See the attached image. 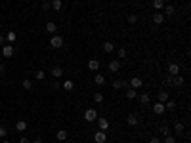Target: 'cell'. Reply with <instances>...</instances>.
<instances>
[{"instance_id":"obj_38","label":"cell","mask_w":191,"mask_h":143,"mask_svg":"<svg viewBox=\"0 0 191 143\" xmlns=\"http://www.w3.org/2000/svg\"><path fill=\"white\" fill-rule=\"evenodd\" d=\"M161 134H162V135H168V134H170V130H168V126H162V128H161Z\"/></svg>"},{"instance_id":"obj_44","label":"cell","mask_w":191,"mask_h":143,"mask_svg":"<svg viewBox=\"0 0 191 143\" xmlns=\"http://www.w3.org/2000/svg\"><path fill=\"white\" fill-rule=\"evenodd\" d=\"M2 143H10V141H8V139H4V141H2Z\"/></svg>"},{"instance_id":"obj_35","label":"cell","mask_w":191,"mask_h":143,"mask_svg":"<svg viewBox=\"0 0 191 143\" xmlns=\"http://www.w3.org/2000/svg\"><path fill=\"white\" fill-rule=\"evenodd\" d=\"M52 8V2L50 0H44V2H42V10H50Z\"/></svg>"},{"instance_id":"obj_9","label":"cell","mask_w":191,"mask_h":143,"mask_svg":"<svg viewBox=\"0 0 191 143\" xmlns=\"http://www.w3.org/2000/svg\"><path fill=\"white\" fill-rule=\"evenodd\" d=\"M109 73H118V69H121V61L118 59H113V61H109Z\"/></svg>"},{"instance_id":"obj_42","label":"cell","mask_w":191,"mask_h":143,"mask_svg":"<svg viewBox=\"0 0 191 143\" xmlns=\"http://www.w3.org/2000/svg\"><path fill=\"white\" fill-rule=\"evenodd\" d=\"M4 71H6V65H4V63H0V75H4Z\"/></svg>"},{"instance_id":"obj_17","label":"cell","mask_w":191,"mask_h":143,"mask_svg":"<svg viewBox=\"0 0 191 143\" xmlns=\"http://www.w3.org/2000/svg\"><path fill=\"white\" fill-rule=\"evenodd\" d=\"M94 82H96L97 86H103V84H105V76H103L101 73H96V76H94Z\"/></svg>"},{"instance_id":"obj_7","label":"cell","mask_w":191,"mask_h":143,"mask_svg":"<svg viewBox=\"0 0 191 143\" xmlns=\"http://www.w3.org/2000/svg\"><path fill=\"white\" fill-rule=\"evenodd\" d=\"M128 84H130V88H134V90H138V88H141L143 86V80H141L140 76H134L132 80H128Z\"/></svg>"},{"instance_id":"obj_12","label":"cell","mask_w":191,"mask_h":143,"mask_svg":"<svg viewBox=\"0 0 191 143\" xmlns=\"http://www.w3.org/2000/svg\"><path fill=\"white\" fill-rule=\"evenodd\" d=\"M46 31L50 34H58V25H55L54 21H48V23H46Z\"/></svg>"},{"instance_id":"obj_45","label":"cell","mask_w":191,"mask_h":143,"mask_svg":"<svg viewBox=\"0 0 191 143\" xmlns=\"http://www.w3.org/2000/svg\"><path fill=\"white\" fill-rule=\"evenodd\" d=\"M50 2H52V0H50Z\"/></svg>"},{"instance_id":"obj_31","label":"cell","mask_w":191,"mask_h":143,"mask_svg":"<svg viewBox=\"0 0 191 143\" xmlns=\"http://www.w3.org/2000/svg\"><path fill=\"white\" fill-rule=\"evenodd\" d=\"M128 23H138V16H136V13H130V16H128Z\"/></svg>"},{"instance_id":"obj_36","label":"cell","mask_w":191,"mask_h":143,"mask_svg":"<svg viewBox=\"0 0 191 143\" xmlns=\"http://www.w3.org/2000/svg\"><path fill=\"white\" fill-rule=\"evenodd\" d=\"M111 86H113V88H115V90H121V88H122L121 80H113V84H111Z\"/></svg>"},{"instance_id":"obj_22","label":"cell","mask_w":191,"mask_h":143,"mask_svg":"<svg viewBox=\"0 0 191 143\" xmlns=\"http://www.w3.org/2000/svg\"><path fill=\"white\" fill-rule=\"evenodd\" d=\"M55 135H58V139H59V141H65L69 134H67V130H63V128H61V130H58V134H55Z\"/></svg>"},{"instance_id":"obj_41","label":"cell","mask_w":191,"mask_h":143,"mask_svg":"<svg viewBox=\"0 0 191 143\" xmlns=\"http://www.w3.org/2000/svg\"><path fill=\"white\" fill-rule=\"evenodd\" d=\"M149 143H162V141H161L159 138H151V139H149Z\"/></svg>"},{"instance_id":"obj_1","label":"cell","mask_w":191,"mask_h":143,"mask_svg":"<svg viewBox=\"0 0 191 143\" xmlns=\"http://www.w3.org/2000/svg\"><path fill=\"white\" fill-rule=\"evenodd\" d=\"M63 38L59 37V34H52V38H50V46L54 48V50H59V48H63Z\"/></svg>"},{"instance_id":"obj_32","label":"cell","mask_w":191,"mask_h":143,"mask_svg":"<svg viewBox=\"0 0 191 143\" xmlns=\"http://www.w3.org/2000/svg\"><path fill=\"white\" fill-rule=\"evenodd\" d=\"M6 135H8V128H6V126H0V138H6Z\"/></svg>"},{"instance_id":"obj_24","label":"cell","mask_w":191,"mask_h":143,"mask_svg":"<svg viewBox=\"0 0 191 143\" xmlns=\"http://www.w3.org/2000/svg\"><path fill=\"white\" fill-rule=\"evenodd\" d=\"M52 8H54L55 12H59V10L63 8V2H61V0H52Z\"/></svg>"},{"instance_id":"obj_21","label":"cell","mask_w":191,"mask_h":143,"mask_svg":"<svg viewBox=\"0 0 191 143\" xmlns=\"http://www.w3.org/2000/svg\"><path fill=\"white\" fill-rule=\"evenodd\" d=\"M153 8L157 12H161L162 8H164V0H153Z\"/></svg>"},{"instance_id":"obj_23","label":"cell","mask_w":191,"mask_h":143,"mask_svg":"<svg viewBox=\"0 0 191 143\" xmlns=\"http://www.w3.org/2000/svg\"><path fill=\"white\" fill-rule=\"evenodd\" d=\"M126 122H128L130 126H136V124H138V117H136V114H128V118H126Z\"/></svg>"},{"instance_id":"obj_20","label":"cell","mask_w":191,"mask_h":143,"mask_svg":"<svg viewBox=\"0 0 191 143\" xmlns=\"http://www.w3.org/2000/svg\"><path fill=\"white\" fill-rule=\"evenodd\" d=\"M52 76H54V78H61V76H63V69H61V67H54V69H52Z\"/></svg>"},{"instance_id":"obj_15","label":"cell","mask_w":191,"mask_h":143,"mask_svg":"<svg viewBox=\"0 0 191 143\" xmlns=\"http://www.w3.org/2000/svg\"><path fill=\"white\" fill-rule=\"evenodd\" d=\"M164 111H176V101H174V99L164 101Z\"/></svg>"},{"instance_id":"obj_43","label":"cell","mask_w":191,"mask_h":143,"mask_svg":"<svg viewBox=\"0 0 191 143\" xmlns=\"http://www.w3.org/2000/svg\"><path fill=\"white\" fill-rule=\"evenodd\" d=\"M33 143H42V139H40V138H37V139H34Z\"/></svg>"},{"instance_id":"obj_13","label":"cell","mask_w":191,"mask_h":143,"mask_svg":"<svg viewBox=\"0 0 191 143\" xmlns=\"http://www.w3.org/2000/svg\"><path fill=\"white\" fill-rule=\"evenodd\" d=\"M170 99V94H168V90H161L159 92V101L161 103H164V101H168Z\"/></svg>"},{"instance_id":"obj_6","label":"cell","mask_w":191,"mask_h":143,"mask_svg":"<svg viewBox=\"0 0 191 143\" xmlns=\"http://www.w3.org/2000/svg\"><path fill=\"white\" fill-rule=\"evenodd\" d=\"M166 73L170 75V76L180 75V65H178V63H170V65H168V69H166Z\"/></svg>"},{"instance_id":"obj_28","label":"cell","mask_w":191,"mask_h":143,"mask_svg":"<svg viewBox=\"0 0 191 143\" xmlns=\"http://www.w3.org/2000/svg\"><path fill=\"white\" fill-rule=\"evenodd\" d=\"M21 84H23V88H25L27 92H29V90H33V82L29 80V78H25V80H23V82H21Z\"/></svg>"},{"instance_id":"obj_3","label":"cell","mask_w":191,"mask_h":143,"mask_svg":"<svg viewBox=\"0 0 191 143\" xmlns=\"http://www.w3.org/2000/svg\"><path fill=\"white\" fill-rule=\"evenodd\" d=\"M94 141L96 143H105L107 141V132H101V130L94 132Z\"/></svg>"},{"instance_id":"obj_25","label":"cell","mask_w":191,"mask_h":143,"mask_svg":"<svg viewBox=\"0 0 191 143\" xmlns=\"http://www.w3.org/2000/svg\"><path fill=\"white\" fill-rule=\"evenodd\" d=\"M75 88V84H73V80H65V82H63V90H65V92H71V90H73Z\"/></svg>"},{"instance_id":"obj_37","label":"cell","mask_w":191,"mask_h":143,"mask_svg":"<svg viewBox=\"0 0 191 143\" xmlns=\"http://www.w3.org/2000/svg\"><path fill=\"white\" fill-rule=\"evenodd\" d=\"M122 57H126V50H124V48L118 50V59H122Z\"/></svg>"},{"instance_id":"obj_16","label":"cell","mask_w":191,"mask_h":143,"mask_svg":"<svg viewBox=\"0 0 191 143\" xmlns=\"http://www.w3.org/2000/svg\"><path fill=\"white\" fill-rule=\"evenodd\" d=\"M113 50H115V44H113V42H109V40L103 42V52H105V54H111Z\"/></svg>"},{"instance_id":"obj_11","label":"cell","mask_w":191,"mask_h":143,"mask_svg":"<svg viewBox=\"0 0 191 143\" xmlns=\"http://www.w3.org/2000/svg\"><path fill=\"white\" fill-rule=\"evenodd\" d=\"M153 113L155 114H164V103H153Z\"/></svg>"},{"instance_id":"obj_10","label":"cell","mask_w":191,"mask_h":143,"mask_svg":"<svg viewBox=\"0 0 191 143\" xmlns=\"http://www.w3.org/2000/svg\"><path fill=\"white\" fill-rule=\"evenodd\" d=\"M13 52H16V50H13L12 44H4V46H2V55H4V57H12Z\"/></svg>"},{"instance_id":"obj_29","label":"cell","mask_w":191,"mask_h":143,"mask_svg":"<svg viewBox=\"0 0 191 143\" xmlns=\"http://www.w3.org/2000/svg\"><path fill=\"white\" fill-rule=\"evenodd\" d=\"M94 101L96 103H103V94H101V92H96V94H94Z\"/></svg>"},{"instance_id":"obj_40","label":"cell","mask_w":191,"mask_h":143,"mask_svg":"<svg viewBox=\"0 0 191 143\" xmlns=\"http://www.w3.org/2000/svg\"><path fill=\"white\" fill-rule=\"evenodd\" d=\"M6 44V37H4V34H0V46H4Z\"/></svg>"},{"instance_id":"obj_14","label":"cell","mask_w":191,"mask_h":143,"mask_svg":"<svg viewBox=\"0 0 191 143\" xmlns=\"http://www.w3.org/2000/svg\"><path fill=\"white\" fill-rule=\"evenodd\" d=\"M136 97H138V90L126 88V99H136Z\"/></svg>"},{"instance_id":"obj_19","label":"cell","mask_w":191,"mask_h":143,"mask_svg":"<svg viewBox=\"0 0 191 143\" xmlns=\"http://www.w3.org/2000/svg\"><path fill=\"white\" fill-rule=\"evenodd\" d=\"M16 38H17V34L13 33V31H10L8 34H6V44H12V42H16Z\"/></svg>"},{"instance_id":"obj_5","label":"cell","mask_w":191,"mask_h":143,"mask_svg":"<svg viewBox=\"0 0 191 143\" xmlns=\"http://www.w3.org/2000/svg\"><path fill=\"white\" fill-rule=\"evenodd\" d=\"M88 69L92 71V73H96V71L100 69V59H97V57H92V59H88Z\"/></svg>"},{"instance_id":"obj_4","label":"cell","mask_w":191,"mask_h":143,"mask_svg":"<svg viewBox=\"0 0 191 143\" xmlns=\"http://www.w3.org/2000/svg\"><path fill=\"white\" fill-rule=\"evenodd\" d=\"M96 122H97V128H100V130H101V132H107V130H109V128H111V122H109V120H107V118H97V120H96Z\"/></svg>"},{"instance_id":"obj_27","label":"cell","mask_w":191,"mask_h":143,"mask_svg":"<svg viewBox=\"0 0 191 143\" xmlns=\"http://www.w3.org/2000/svg\"><path fill=\"white\" fill-rule=\"evenodd\" d=\"M161 141H162V143H176V138H174V135H170V134H168V135H164V138H162Z\"/></svg>"},{"instance_id":"obj_26","label":"cell","mask_w":191,"mask_h":143,"mask_svg":"<svg viewBox=\"0 0 191 143\" xmlns=\"http://www.w3.org/2000/svg\"><path fill=\"white\" fill-rule=\"evenodd\" d=\"M140 101H141V105H149V94H147V92H145V94H141Z\"/></svg>"},{"instance_id":"obj_8","label":"cell","mask_w":191,"mask_h":143,"mask_svg":"<svg viewBox=\"0 0 191 143\" xmlns=\"http://www.w3.org/2000/svg\"><path fill=\"white\" fill-rule=\"evenodd\" d=\"M153 23L155 25H162V23H164V13H162V12H155L153 13Z\"/></svg>"},{"instance_id":"obj_33","label":"cell","mask_w":191,"mask_h":143,"mask_svg":"<svg viewBox=\"0 0 191 143\" xmlns=\"http://www.w3.org/2000/svg\"><path fill=\"white\" fill-rule=\"evenodd\" d=\"M174 130L178 132V134H182V132H183V124H182V122H176V124H174Z\"/></svg>"},{"instance_id":"obj_30","label":"cell","mask_w":191,"mask_h":143,"mask_svg":"<svg viewBox=\"0 0 191 143\" xmlns=\"http://www.w3.org/2000/svg\"><path fill=\"white\" fill-rule=\"evenodd\" d=\"M162 10H164V13H166V16H174V6H164V8H162Z\"/></svg>"},{"instance_id":"obj_18","label":"cell","mask_w":191,"mask_h":143,"mask_svg":"<svg viewBox=\"0 0 191 143\" xmlns=\"http://www.w3.org/2000/svg\"><path fill=\"white\" fill-rule=\"evenodd\" d=\"M16 130L17 132H25L27 130V122H25V120H17V122H16Z\"/></svg>"},{"instance_id":"obj_39","label":"cell","mask_w":191,"mask_h":143,"mask_svg":"<svg viewBox=\"0 0 191 143\" xmlns=\"http://www.w3.org/2000/svg\"><path fill=\"white\" fill-rule=\"evenodd\" d=\"M19 143H31V141H29V138H25V135H21V139H19Z\"/></svg>"},{"instance_id":"obj_2","label":"cell","mask_w":191,"mask_h":143,"mask_svg":"<svg viewBox=\"0 0 191 143\" xmlns=\"http://www.w3.org/2000/svg\"><path fill=\"white\" fill-rule=\"evenodd\" d=\"M84 118H86V122H96L97 120V111L96 109H86L84 111Z\"/></svg>"},{"instance_id":"obj_34","label":"cell","mask_w":191,"mask_h":143,"mask_svg":"<svg viewBox=\"0 0 191 143\" xmlns=\"http://www.w3.org/2000/svg\"><path fill=\"white\" fill-rule=\"evenodd\" d=\"M44 76H46V73H44V71H38V73L34 75V78H37V80H44Z\"/></svg>"}]
</instances>
